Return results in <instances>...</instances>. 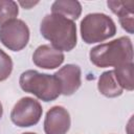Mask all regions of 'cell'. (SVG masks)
Returning a JSON list of instances; mask_svg holds the SVG:
<instances>
[{
	"mask_svg": "<svg viewBox=\"0 0 134 134\" xmlns=\"http://www.w3.org/2000/svg\"><path fill=\"white\" fill-rule=\"evenodd\" d=\"M22 134H37V133H34V132H25V133H22Z\"/></svg>",
	"mask_w": 134,
	"mask_h": 134,
	"instance_id": "18",
	"label": "cell"
},
{
	"mask_svg": "<svg viewBox=\"0 0 134 134\" xmlns=\"http://www.w3.org/2000/svg\"><path fill=\"white\" fill-rule=\"evenodd\" d=\"M19 15L17 2L13 0H0V27Z\"/></svg>",
	"mask_w": 134,
	"mask_h": 134,
	"instance_id": "14",
	"label": "cell"
},
{
	"mask_svg": "<svg viewBox=\"0 0 134 134\" xmlns=\"http://www.w3.org/2000/svg\"><path fill=\"white\" fill-rule=\"evenodd\" d=\"M65 60L62 51L53 48L51 45H40L32 54V62L36 66L43 69H54L60 67Z\"/></svg>",
	"mask_w": 134,
	"mask_h": 134,
	"instance_id": "9",
	"label": "cell"
},
{
	"mask_svg": "<svg viewBox=\"0 0 134 134\" xmlns=\"http://www.w3.org/2000/svg\"><path fill=\"white\" fill-rule=\"evenodd\" d=\"M40 32L51 46L60 51H70L76 46V25L61 15H46L40 24Z\"/></svg>",
	"mask_w": 134,
	"mask_h": 134,
	"instance_id": "1",
	"label": "cell"
},
{
	"mask_svg": "<svg viewBox=\"0 0 134 134\" xmlns=\"http://www.w3.org/2000/svg\"><path fill=\"white\" fill-rule=\"evenodd\" d=\"M53 75L59 81L61 94L63 95H72L81 87L82 70L77 65L67 64L61 67L55 73H53Z\"/></svg>",
	"mask_w": 134,
	"mask_h": 134,
	"instance_id": "8",
	"label": "cell"
},
{
	"mask_svg": "<svg viewBox=\"0 0 134 134\" xmlns=\"http://www.w3.org/2000/svg\"><path fill=\"white\" fill-rule=\"evenodd\" d=\"M2 115H3V107H2V104H1V102H0V119H1Z\"/></svg>",
	"mask_w": 134,
	"mask_h": 134,
	"instance_id": "17",
	"label": "cell"
},
{
	"mask_svg": "<svg viewBox=\"0 0 134 134\" xmlns=\"http://www.w3.org/2000/svg\"><path fill=\"white\" fill-rule=\"evenodd\" d=\"M109 8L118 17V21L121 27L129 34L134 31V2L133 1H119L109 0L107 1Z\"/></svg>",
	"mask_w": 134,
	"mask_h": 134,
	"instance_id": "10",
	"label": "cell"
},
{
	"mask_svg": "<svg viewBox=\"0 0 134 134\" xmlns=\"http://www.w3.org/2000/svg\"><path fill=\"white\" fill-rule=\"evenodd\" d=\"M39 2L38 1H36V2H32V1H20L19 2V4L20 5H22L24 8H27V9H29L31 6H34V5H36V4H38Z\"/></svg>",
	"mask_w": 134,
	"mask_h": 134,
	"instance_id": "16",
	"label": "cell"
},
{
	"mask_svg": "<svg viewBox=\"0 0 134 134\" xmlns=\"http://www.w3.org/2000/svg\"><path fill=\"white\" fill-rule=\"evenodd\" d=\"M19 84L23 91L34 94L43 102H52L61 95L59 81L53 74L26 70L20 75Z\"/></svg>",
	"mask_w": 134,
	"mask_h": 134,
	"instance_id": "3",
	"label": "cell"
},
{
	"mask_svg": "<svg viewBox=\"0 0 134 134\" xmlns=\"http://www.w3.org/2000/svg\"><path fill=\"white\" fill-rule=\"evenodd\" d=\"M81 37L86 44L99 43L115 36L116 25L111 17L103 13L86 15L80 24Z\"/></svg>",
	"mask_w": 134,
	"mask_h": 134,
	"instance_id": "4",
	"label": "cell"
},
{
	"mask_svg": "<svg viewBox=\"0 0 134 134\" xmlns=\"http://www.w3.org/2000/svg\"><path fill=\"white\" fill-rule=\"evenodd\" d=\"M133 69H134V64L133 62H131V63L117 66L113 70L115 79L119 84V86L122 89H126L128 91H133L134 89Z\"/></svg>",
	"mask_w": 134,
	"mask_h": 134,
	"instance_id": "13",
	"label": "cell"
},
{
	"mask_svg": "<svg viewBox=\"0 0 134 134\" xmlns=\"http://www.w3.org/2000/svg\"><path fill=\"white\" fill-rule=\"evenodd\" d=\"M51 14L61 15L74 21L77 20L82 14V5L75 0H57L51 4Z\"/></svg>",
	"mask_w": 134,
	"mask_h": 134,
	"instance_id": "12",
	"label": "cell"
},
{
	"mask_svg": "<svg viewBox=\"0 0 134 134\" xmlns=\"http://www.w3.org/2000/svg\"><path fill=\"white\" fill-rule=\"evenodd\" d=\"M97 89L100 94L110 98L120 96L124 91V89L117 83L113 70H108L100 74L98 77Z\"/></svg>",
	"mask_w": 134,
	"mask_h": 134,
	"instance_id": "11",
	"label": "cell"
},
{
	"mask_svg": "<svg viewBox=\"0 0 134 134\" xmlns=\"http://www.w3.org/2000/svg\"><path fill=\"white\" fill-rule=\"evenodd\" d=\"M43 114L41 104L29 96L20 98L10 112V119L14 125L20 128H27L37 125Z\"/></svg>",
	"mask_w": 134,
	"mask_h": 134,
	"instance_id": "5",
	"label": "cell"
},
{
	"mask_svg": "<svg viewBox=\"0 0 134 134\" xmlns=\"http://www.w3.org/2000/svg\"><path fill=\"white\" fill-rule=\"evenodd\" d=\"M13 71V60L12 58L0 48V82L5 81L9 77Z\"/></svg>",
	"mask_w": 134,
	"mask_h": 134,
	"instance_id": "15",
	"label": "cell"
},
{
	"mask_svg": "<svg viewBox=\"0 0 134 134\" xmlns=\"http://www.w3.org/2000/svg\"><path fill=\"white\" fill-rule=\"evenodd\" d=\"M29 41V28L20 19H13L0 27V42L12 51H20Z\"/></svg>",
	"mask_w": 134,
	"mask_h": 134,
	"instance_id": "6",
	"label": "cell"
},
{
	"mask_svg": "<svg viewBox=\"0 0 134 134\" xmlns=\"http://www.w3.org/2000/svg\"><path fill=\"white\" fill-rule=\"evenodd\" d=\"M90 61L98 68L117 67L133 62V45L129 37H120L90 49Z\"/></svg>",
	"mask_w": 134,
	"mask_h": 134,
	"instance_id": "2",
	"label": "cell"
},
{
	"mask_svg": "<svg viewBox=\"0 0 134 134\" xmlns=\"http://www.w3.org/2000/svg\"><path fill=\"white\" fill-rule=\"evenodd\" d=\"M71 125L70 114L62 106H53L50 108L44 119L45 134H66Z\"/></svg>",
	"mask_w": 134,
	"mask_h": 134,
	"instance_id": "7",
	"label": "cell"
}]
</instances>
